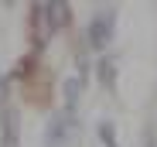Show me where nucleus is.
I'll return each instance as SVG.
<instances>
[{"label":"nucleus","mask_w":157,"mask_h":147,"mask_svg":"<svg viewBox=\"0 0 157 147\" xmlns=\"http://www.w3.org/2000/svg\"><path fill=\"white\" fill-rule=\"evenodd\" d=\"M86 38H89V44H92V48H106V41L113 38V14H109V10L96 14V17L89 21Z\"/></svg>","instance_id":"nucleus-1"},{"label":"nucleus","mask_w":157,"mask_h":147,"mask_svg":"<svg viewBox=\"0 0 157 147\" xmlns=\"http://www.w3.org/2000/svg\"><path fill=\"white\" fill-rule=\"evenodd\" d=\"M72 133H75L72 116H55L51 120V130H48V144L51 147H65V144H72Z\"/></svg>","instance_id":"nucleus-2"},{"label":"nucleus","mask_w":157,"mask_h":147,"mask_svg":"<svg viewBox=\"0 0 157 147\" xmlns=\"http://www.w3.org/2000/svg\"><path fill=\"white\" fill-rule=\"evenodd\" d=\"M4 147H17V116L7 113V130H4Z\"/></svg>","instance_id":"nucleus-3"},{"label":"nucleus","mask_w":157,"mask_h":147,"mask_svg":"<svg viewBox=\"0 0 157 147\" xmlns=\"http://www.w3.org/2000/svg\"><path fill=\"white\" fill-rule=\"evenodd\" d=\"M65 99H68V110H72L75 99H78V79H68L65 82Z\"/></svg>","instance_id":"nucleus-4"},{"label":"nucleus","mask_w":157,"mask_h":147,"mask_svg":"<svg viewBox=\"0 0 157 147\" xmlns=\"http://www.w3.org/2000/svg\"><path fill=\"white\" fill-rule=\"evenodd\" d=\"M102 137H106V144H109V147H116V144L109 140V130H106V127H102Z\"/></svg>","instance_id":"nucleus-5"}]
</instances>
